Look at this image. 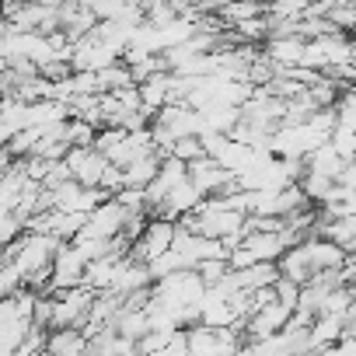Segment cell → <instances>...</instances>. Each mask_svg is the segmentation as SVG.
<instances>
[{"label":"cell","mask_w":356,"mask_h":356,"mask_svg":"<svg viewBox=\"0 0 356 356\" xmlns=\"http://www.w3.org/2000/svg\"><path fill=\"white\" fill-rule=\"evenodd\" d=\"M175 238H178V224L154 217V220L147 224V231L140 234V241L133 245L129 255L140 259V262H157L161 255H168V252L175 248Z\"/></svg>","instance_id":"cell-1"},{"label":"cell","mask_w":356,"mask_h":356,"mask_svg":"<svg viewBox=\"0 0 356 356\" xmlns=\"http://www.w3.org/2000/svg\"><path fill=\"white\" fill-rule=\"evenodd\" d=\"M63 161H67V168H70V175L77 178V182H84V186H91V189H102V178H105V171H108V164H112L95 143L67 150Z\"/></svg>","instance_id":"cell-2"},{"label":"cell","mask_w":356,"mask_h":356,"mask_svg":"<svg viewBox=\"0 0 356 356\" xmlns=\"http://www.w3.org/2000/svg\"><path fill=\"white\" fill-rule=\"evenodd\" d=\"M126 217L129 210L112 196L105 200L95 213H88V224L81 231V238H102V241H112V238H122V227H126Z\"/></svg>","instance_id":"cell-3"},{"label":"cell","mask_w":356,"mask_h":356,"mask_svg":"<svg viewBox=\"0 0 356 356\" xmlns=\"http://www.w3.org/2000/svg\"><path fill=\"white\" fill-rule=\"evenodd\" d=\"M88 266H91V259L74 245V241H67L63 248H60V255H56V262H53V290H70V286H84V276H88ZM49 290V293H53Z\"/></svg>","instance_id":"cell-4"},{"label":"cell","mask_w":356,"mask_h":356,"mask_svg":"<svg viewBox=\"0 0 356 356\" xmlns=\"http://www.w3.org/2000/svg\"><path fill=\"white\" fill-rule=\"evenodd\" d=\"M88 335L81 328H60V332H49V342H46V356H84L88 353Z\"/></svg>","instance_id":"cell-5"},{"label":"cell","mask_w":356,"mask_h":356,"mask_svg":"<svg viewBox=\"0 0 356 356\" xmlns=\"http://www.w3.org/2000/svg\"><path fill=\"white\" fill-rule=\"evenodd\" d=\"M346 157L339 154V147L328 140V143H321L311 157H307V171H314V175H325V178H335V182H339V175L346 171Z\"/></svg>","instance_id":"cell-6"},{"label":"cell","mask_w":356,"mask_h":356,"mask_svg":"<svg viewBox=\"0 0 356 356\" xmlns=\"http://www.w3.org/2000/svg\"><path fill=\"white\" fill-rule=\"evenodd\" d=\"M112 328H115L122 339L140 342L143 335H150V314H147V311H136V307H122V311L115 314Z\"/></svg>","instance_id":"cell-7"},{"label":"cell","mask_w":356,"mask_h":356,"mask_svg":"<svg viewBox=\"0 0 356 356\" xmlns=\"http://www.w3.org/2000/svg\"><path fill=\"white\" fill-rule=\"evenodd\" d=\"M91 11L98 22H126L133 4L129 0H91Z\"/></svg>","instance_id":"cell-8"},{"label":"cell","mask_w":356,"mask_h":356,"mask_svg":"<svg viewBox=\"0 0 356 356\" xmlns=\"http://www.w3.org/2000/svg\"><path fill=\"white\" fill-rule=\"evenodd\" d=\"M227 273H231V262L227 259H210V262L200 266V276L207 280V286H217L220 280H227Z\"/></svg>","instance_id":"cell-9"}]
</instances>
